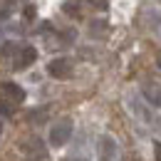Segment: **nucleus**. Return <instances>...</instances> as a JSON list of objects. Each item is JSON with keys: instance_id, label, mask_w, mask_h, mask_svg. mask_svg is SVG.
Segmentation results:
<instances>
[{"instance_id": "obj_4", "label": "nucleus", "mask_w": 161, "mask_h": 161, "mask_svg": "<svg viewBox=\"0 0 161 161\" xmlns=\"http://www.w3.org/2000/svg\"><path fill=\"white\" fill-rule=\"evenodd\" d=\"M117 141L112 139L109 134H102L97 139V159L99 161H114L117 159Z\"/></svg>"}, {"instance_id": "obj_5", "label": "nucleus", "mask_w": 161, "mask_h": 161, "mask_svg": "<svg viewBox=\"0 0 161 161\" xmlns=\"http://www.w3.org/2000/svg\"><path fill=\"white\" fill-rule=\"evenodd\" d=\"M0 94H3V102L13 104V107L25 102V89L20 84H15V82H3L0 84Z\"/></svg>"}, {"instance_id": "obj_6", "label": "nucleus", "mask_w": 161, "mask_h": 161, "mask_svg": "<svg viewBox=\"0 0 161 161\" xmlns=\"http://www.w3.org/2000/svg\"><path fill=\"white\" fill-rule=\"evenodd\" d=\"M144 97L151 107H161V87L156 82H146L144 84Z\"/></svg>"}, {"instance_id": "obj_8", "label": "nucleus", "mask_w": 161, "mask_h": 161, "mask_svg": "<svg viewBox=\"0 0 161 161\" xmlns=\"http://www.w3.org/2000/svg\"><path fill=\"white\" fill-rule=\"evenodd\" d=\"M104 27H107V22H92V30L89 32H94V35H104Z\"/></svg>"}, {"instance_id": "obj_1", "label": "nucleus", "mask_w": 161, "mask_h": 161, "mask_svg": "<svg viewBox=\"0 0 161 161\" xmlns=\"http://www.w3.org/2000/svg\"><path fill=\"white\" fill-rule=\"evenodd\" d=\"M35 60H37V50H35L32 45H18V42H5V45H3L0 62H3L5 67L27 69Z\"/></svg>"}, {"instance_id": "obj_3", "label": "nucleus", "mask_w": 161, "mask_h": 161, "mask_svg": "<svg viewBox=\"0 0 161 161\" xmlns=\"http://www.w3.org/2000/svg\"><path fill=\"white\" fill-rule=\"evenodd\" d=\"M47 75H50L52 80H69V77H72V62L67 60V57H55V60H50Z\"/></svg>"}, {"instance_id": "obj_12", "label": "nucleus", "mask_w": 161, "mask_h": 161, "mask_svg": "<svg viewBox=\"0 0 161 161\" xmlns=\"http://www.w3.org/2000/svg\"><path fill=\"white\" fill-rule=\"evenodd\" d=\"M67 161H87V159H82V156H72V159H67Z\"/></svg>"}, {"instance_id": "obj_14", "label": "nucleus", "mask_w": 161, "mask_h": 161, "mask_svg": "<svg viewBox=\"0 0 161 161\" xmlns=\"http://www.w3.org/2000/svg\"><path fill=\"white\" fill-rule=\"evenodd\" d=\"M0 131H3V129H0Z\"/></svg>"}, {"instance_id": "obj_7", "label": "nucleus", "mask_w": 161, "mask_h": 161, "mask_svg": "<svg viewBox=\"0 0 161 161\" xmlns=\"http://www.w3.org/2000/svg\"><path fill=\"white\" fill-rule=\"evenodd\" d=\"M22 149H25V151H27V154H30L32 159H37V156H42V154H45V144H42V141L37 139V136L27 139L25 144H22Z\"/></svg>"}, {"instance_id": "obj_13", "label": "nucleus", "mask_w": 161, "mask_h": 161, "mask_svg": "<svg viewBox=\"0 0 161 161\" xmlns=\"http://www.w3.org/2000/svg\"><path fill=\"white\" fill-rule=\"evenodd\" d=\"M159 69H161V55H159Z\"/></svg>"}, {"instance_id": "obj_2", "label": "nucleus", "mask_w": 161, "mask_h": 161, "mask_svg": "<svg viewBox=\"0 0 161 161\" xmlns=\"http://www.w3.org/2000/svg\"><path fill=\"white\" fill-rule=\"evenodd\" d=\"M72 134H75V121L69 119V117H62V119H57L52 126H50L47 141H50L52 149H62L67 141L72 139Z\"/></svg>"}, {"instance_id": "obj_9", "label": "nucleus", "mask_w": 161, "mask_h": 161, "mask_svg": "<svg viewBox=\"0 0 161 161\" xmlns=\"http://www.w3.org/2000/svg\"><path fill=\"white\" fill-rule=\"evenodd\" d=\"M0 114L10 117V114H13V104H8V102H0Z\"/></svg>"}, {"instance_id": "obj_10", "label": "nucleus", "mask_w": 161, "mask_h": 161, "mask_svg": "<svg viewBox=\"0 0 161 161\" xmlns=\"http://www.w3.org/2000/svg\"><path fill=\"white\" fill-rule=\"evenodd\" d=\"M45 117H47V112H45V109H40L37 114H30V121H35V124H37V121H42Z\"/></svg>"}, {"instance_id": "obj_11", "label": "nucleus", "mask_w": 161, "mask_h": 161, "mask_svg": "<svg viewBox=\"0 0 161 161\" xmlns=\"http://www.w3.org/2000/svg\"><path fill=\"white\" fill-rule=\"evenodd\" d=\"M154 156H156V161H161V144L154 146Z\"/></svg>"}]
</instances>
